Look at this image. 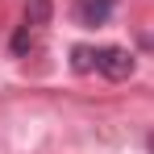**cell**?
I'll list each match as a JSON object with an SVG mask.
<instances>
[{
  "label": "cell",
  "instance_id": "6",
  "mask_svg": "<svg viewBox=\"0 0 154 154\" xmlns=\"http://www.w3.org/2000/svg\"><path fill=\"white\" fill-rule=\"evenodd\" d=\"M146 150H150V154H154V133H150V137H146Z\"/></svg>",
  "mask_w": 154,
  "mask_h": 154
},
{
  "label": "cell",
  "instance_id": "4",
  "mask_svg": "<svg viewBox=\"0 0 154 154\" xmlns=\"http://www.w3.org/2000/svg\"><path fill=\"white\" fill-rule=\"evenodd\" d=\"M25 21L29 25H46L50 21V0H25Z\"/></svg>",
  "mask_w": 154,
  "mask_h": 154
},
{
  "label": "cell",
  "instance_id": "2",
  "mask_svg": "<svg viewBox=\"0 0 154 154\" xmlns=\"http://www.w3.org/2000/svg\"><path fill=\"white\" fill-rule=\"evenodd\" d=\"M112 8H117V0H79L75 4V21L88 25V29H96V25H104L112 17Z\"/></svg>",
  "mask_w": 154,
  "mask_h": 154
},
{
  "label": "cell",
  "instance_id": "3",
  "mask_svg": "<svg viewBox=\"0 0 154 154\" xmlns=\"http://www.w3.org/2000/svg\"><path fill=\"white\" fill-rule=\"evenodd\" d=\"M71 67H75L79 75L96 71V50H92V46H75V50H71Z\"/></svg>",
  "mask_w": 154,
  "mask_h": 154
},
{
  "label": "cell",
  "instance_id": "1",
  "mask_svg": "<svg viewBox=\"0 0 154 154\" xmlns=\"http://www.w3.org/2000/svg\"><path fill=\"white\" fill-rule=\"evenodd\" d=\"M133 54L125 50V46H100L96 50V71H100L104 79H112V83H121V79L133 75Z\"/></svg>",
  "mask_w": 154,
  "mask_h": 154
},
{
  "label": "cell",
  "instance_id": "5",
  "mask_svg": "<svg viewBox=\"0 0 154 154\" xmlns=\"http://www.w3.org/2000/svg\"><path fill=\"white\" fill-rule=\"evenodd\" d=\"M25 50H33V29H29V21L13 33V54H25Z\"/></svg>",
  "mask_w": 154,
  "mask_h": 154
}]
</instances>
